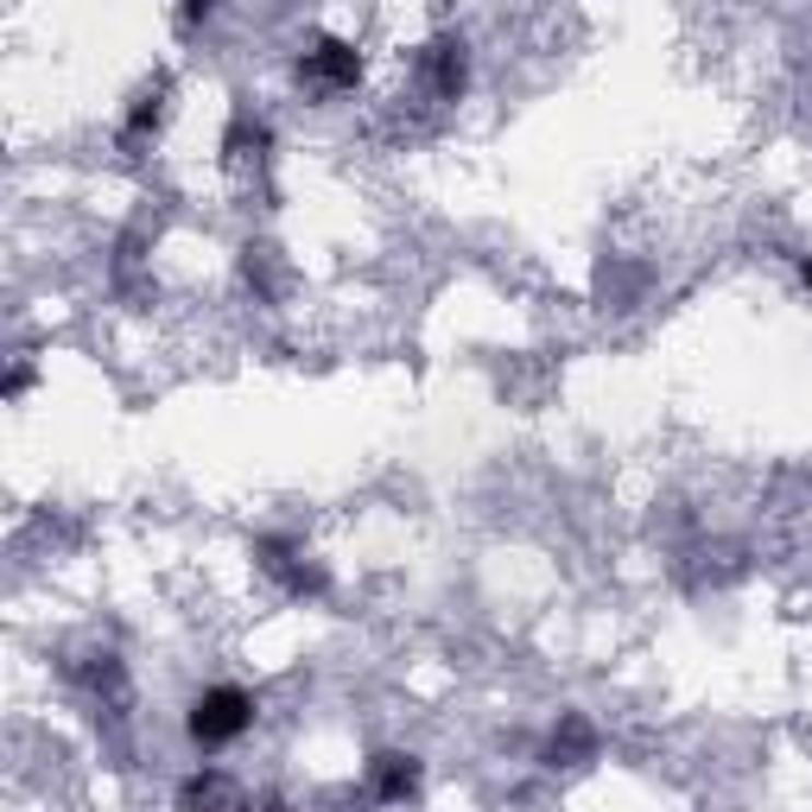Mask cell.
Returning a JSON list of instances; mask_svg holds the SVG:
<instances>
[{
	"instance_id": "1",
	"label": "cell",
	"mask_w": 812,
	"mask_h": 812,
	"mask_svg": "<svg viewBox=\"0 0 812 812\" xmlns=\"http://www.w3.org/2000/svg\"><path fill=\"white\" fill-rule=\"evenodd\" d=\"M254 718V698L248 692H235V686H217V692H204L197 705H190V736L204 743V750H217V743H229V736H242Z\"/></svg>"
},
{
	"instance_id": "2",
	"label": "cell",
	"mask_w": 812,
	"mask_h": 812,
	"mask_svg": "<svg viewBox=\"0 0 812 812\" xmlns=\"http://www.w3.org/2000/svg\"><path fill=\"white\" fill-rule=\"evenodd\" d=\"M305 70L324 77V83H356V77H362V58H356L349 45H337V38H324L312 58H305Z\"/></svg>"
},
{
	"instance_id": "3",
	"label": "cell",
	"mask_w": 812,
	"mask_h": 812,
	"mask_svg": "<svg viewBox=\"0 0 812 812\" xmlns=\"http://www.w3.org/2000/svg\"><path fill=\"white\" fill-rule=\"evenodd\" d=\"M406 787H413V762H401V755H381V768H375V793H381V800H401Z\"/></svg>"
},
{
	"instance_id": "4",
	"label": "cell",
	"mask_w": 812,
	"mask_h": 812,
	"mask_svg": "<svg viewBox=\"0 0 812 812\" xmlns=\"http://www.w3.org/2000/svg\"><path fill=\"white\" fill-rule=\"evenodd\" d=\"M464 90V45H438V95Z\"/></svg>"
},
{
	"instance_id": "5",
	"label": "cell",
	"mask_w": 812,
	"mask_h": 812,
	"mask_svg": "<svg viewBox=\"0 0 812 812\" xmlns=\"http://www.w3.org/2000/svg\"><path fill=\"white\" fill-rule=\"evenodd\" d=\"M807 280H812V254H807Z\"/></svg>"
}]
</instances>
